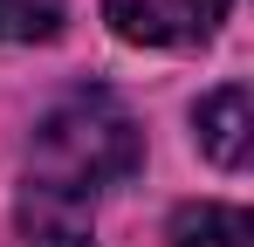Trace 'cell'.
<instances>
[{"instance_id": "6da1fadb", "label": "cell", "mask_w": 254, "mask_h": 247, "mask_svg": "<svg viewBox=\"0 0 254 247\" xmlns=\"http://www.w3.org/2000/svg\"><path fill=\"white\" fill-rule=\"evenodd\" d=\"M144 158L137 124L110 89L62 96L35 137H28V179H21V234L28 247H89V213L117 192Z\"/></svg>"}, {"instance_id": "7a4b0ae2", "label": "cell", "mask_w": 254, "mask_h": 247, "mask_svg": "<svg viewBox=\"0 0 254 247\" xmlns=\"http://www.w3.org/2000/svg\"><path fill=\"white\" fill-rule=\"evenodd\" d=\"M234 0H103V21L137 48H199Z\"/></svg>"}, {"instance_id": "3957f363", "label": "cell", "mask_w": 254, "mask_h": 247, "mask_svg": "<svg viewBox=\"0 0 254 247\" xmlns=\"http://www.w3.org/2000/svg\"><path fill=\"white\" fill-rule=\"evenodd\" d=\"M192 130H199V151H206L220 172H241L248 165V137H254V117H248V89L227 82L213 89L206 103L192 110Z\"/></svg>"}, {"instance_id": "277c9868", "label": "cell", "mask_w": 254, "mask_h": 247, "mask_svg": "<svg viewBox=\"0 0 254 247\" xmlns=\"http://www.w3.org/2000/svg\"><path fill=\"white\" fill-rule=\"evenodd\" d=\"M254 227L241 206H220V199H199V206H179L172 213V247H248Z\"/></svg>"}, {"instance_id": "5b68a950", "label": "cell", "mask_w": 254, "mask_h": 247, "mask_svg": "<svg viewBox=\"0 0 254 247\" xmlns=\"http://www.w3.org/2000/svg\"><path fill=\"white\" fill-rule=\"evenodd\" d=\"M69 0H0V41H48Z\"/></svg>"}]
</instances>
